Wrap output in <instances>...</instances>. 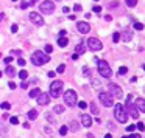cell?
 Listing matches in <instances>:
<instances>
[{
	"instance_id": "1",
	"label": "cell",
	"mask_w": 145,
	"mask_h": 138,
	"mask_svg": "<svg viewBox=\"0 0 145 138\" xmlns=\"http://www.w3.org/2000/svg\"><path fill=\"white\" fill-rule=\"evenodd\" d=\"M114 116L119 123L125 124L128 121V110L123 104H114Z\"/></svg>"
},
{
	"instance_id": "2",
	"label": "cell",
	"mask_w": 145,
	"mask_h": 138,
	"mask_svg": "<svg viewBox=\"0 0 145 138\" xmlns=\"http://www.w3.org/2000/svg\"><path fill=\"white\" fill-rule=\"evenodd\" d=\"M48 61H50V56H48L45 51H35V53L31 54V62H33L36 67L44 65V64H47Z\"/></svg>"
},
{
	"instance_id": "3",
	"label": "cell",
	"mask_w": 145,
	"mask_h": 138,
	"mask_svg": "<svg viewBox=\"0 0 145 138\" xmlns=\"http://www.w3.org/2000/svg\"><path fill=\"white\" fill-rule=\"evenodd\" d=\"M125 107H126V110H128V113H130L131 118H134V120L139 118V109H137V106H136V102H133V96H131V95L126 96Z\"/></svg>"
},
{
	"instance_id": "4",
	"label": "cell",
	"mask_w": 145,
	"mask_h": 138,
	"mask_svg": "<svg viewBox=\"0 0 145 138\" xmlns=\"http://www.w3.org/2000/svg\"><path fill=\"white\" fill-rule=\"evenodd\" d=\"M62 85L64 82L56 79V81H53L52 84H50V96L52 98H59L61 96V92H62Z\"/></svg>"
},
{
	"instance_id": "5",
	"label": "cell",
	"mask_w": 145,
	"mask_h": 138,
	"mask_svg": "<svg viewBox=\"0 0 145 138\" xmlns=\"http://www.w3.org/2000/svg\"><path fill=\"white\" fill-rule=\"evenodd\" d=\"M64 102L67 104V106H70V107H73L75 104H78V95H76V92L75 90H67L66 93H64Z\"/></svg>"
},
{
	"instance_id": "6",
	"label": "cell",
	"mask_w": 145,
	"mask_h": 138,
	"mask_svg": "<svg viewBox=\"0 0 145 138\" xmlns=\"http://www.w3.org/2000/svg\"><path fill=\"white\" fill-rule=\"evenodd\" d=\"M97 70H98L100 76L103 78H111V74H112V72H111V67L106 61H98V64H97Z\"/></svg>"
},
{
	"instance_id": "7",
	"label": "cell",
	"mask_w": 145,
	"mask_h": 138,
	"mask_svg": "<svg viewBox=\"0 0 145 138\" xmlns=\"http://www.w3.org/2000/svg\"><path fill=\"white\" fill-rule=\"evenodd\" d=\"M112 93H109V92H100L98 93V99H100V102L103 104L105 107H111L114 104V99H112Z\"/></svg>"
},
{
	"instance_id": "8",
	"label": "cell",
	"mask_w": 145,
	"mask_h": 138,
	"mask_svg": "<svg viewBox=\"0 0 145 138\" xmlns=\"http://www.w3.org/2000/svg\"><path fill=\"white\" fill-rule=\"evenodd\" d=\"M87 48H91L92 51H98V50L103 48V44L100 42L97 37H91V39H87Z\"/></svg>"
},
{
	"instance_id": "9",
	"label": "cell",
	"mask_w": 145,
	"mask_h": 138,
	"mask_svg": "<svg viewBox=\"0 0 145 138\" xmlns=\"http://www.w3.org/2000/svg\"><path fill=\"white\" fill-rule=\"evenodd\" d=\"M39 9H41V12H44V14H50V12L55 11V3L50 2V0H45V2H42L39 5Z\"/></svg>"
},
{
	"instance_id": "10",
	"label": "cell",
	"mask_w": 145,
	"mask_h": 138,
	"mask_svg": "<svg viewBox=\"0 0 145 138\" xmlns=\"http://www.w3.org/2000/svg\"><path fill=\"white\" fill-rule=\"evenodd\" d=\"M30 22H31L33 25H36V27H41V25H44V19H42V16L41 14H37L36 11H33V12H30Z\"/></svg>"
},
{
	"instance_id": "11",
	"label": "cell",
	"mask_w": 145,
	"mask_h": 138,
	"mask_svg": "<svg viewBox=\"0 0 145 138\" xmlns=\"http://www.w3.org/2000/svg\"><path fill=\"white\" fill-rule=\"evenodd\" d=\"M108 87H109L111 93H112L114 96H116V98H119V99H120L122 96H123V93H122V89H120V87H119L117 84H114V82H111V84H109Z\"/></svg>"
},
{
	"instance_id": "12",
	"label": "cell",
	"mask_w": 145,
	"mask_h": 138,
	"mask_svg": "<svg viewBox=\"0 0 145 138\" xmlns=\"http://www.w3.org/2000/svg\"><path fill=\"white\" fill-rule=\"evenodd\" d=\"M76 30L81 33V34H87V33L91 31V27H89L87 22H78L76 23Z\"/></svg>"
},
{
	"instance_id": "13",
	"label": "cell",
	"mask_w": 145,
	"mask_h": 138,
	"mask_svg": "<svg viewBox=\"0 0 145 138\" xmlns=\"http://www.w3.org/2000/svg\"><path fill=\"white\" fill-rule=\"evenodd\" d=\"M36 99H37V104L45 106V104H48V101H50V95H48V93H41Z\"/></svg>"
},
{
	"instance_id": "14",
	"label": "cell",
	"mask_w": 145,
	"mask_h": 138,
	"mask_svg": "<svg viewBox=\"0 0 145 138\" xmlns=\"http://www.w3.org/2000/svg\"><path fill=\"white\" fill-rule=\"evenodd\" d=\"M81 123H83V126L84 127H91L92 126V123H94V120H92V116H89V115H81Z\"/></svg>"
},
{
	"instance_id": "15",
	"label": "cell",
	"mask_w": 145,
	"mask_h": 138,
	"mask_svg": "<svg viewBox=\"0 0 145 138\" xmlns=\"http://www.w3.org/2000/svg\"><path fill=\"white\" fill-rule=\"evenodd\" d=\"M86 48H87V44H86V42H80V44L75 47V53H76V54H83L84 51H86Z\"/></svg>"
},
{
	"instance_id": "16",
	"label": "cell",
	"mask_w": 145,
	"mask_h": 138,
	"mask_svg": "<svg viewBox=\"0 0 145 138\" xmlns=\"http://www.w3.org/2000/svg\"><path fill=\"white\" fill-rule=\"evenodd\" d=\"M134 102H136V106H137V109H139V110L145 113V99H144V98H137Z\"/></svg>"
},
{
	"instance_id": "17",
	"label": "cell",
	"mask_w": 145,
	"mask_h": 138,
	"mask_svg": "<svg viewBox=\"0 0 145 138\" xmlns=\"http://www.w3.org/2000/svg\"><path fill=\"white\" fill-rule=\"evenodd\" d=\"M78 127H80V124L76 123L75 120H72V121H70V124H69V129H70L72 132H76V130H78Z\"/></svg>"
},
{
	"instance_id": "18",
	"label": "cell",
	"mask_w": 145,
	"mask_h": 138,
	"mask_svg": "<svg viewBox=\"0 0 145 138\" xmlns=\"http://www.w3.org/2000/svg\"><path fill=\"white\" fill-rule=\"evenodd\" d=\"M67 44H69V40H67V37L66 36H64V37H59V39H58V45H59V47H67Z\"/></svg>"
},
{
	"instance_id": "19",
	"label": "cell",
	"mask_w": 145,
	"mask_h": 138,
	"mask_svg": "<svg viewBox=\"0 0 145 138\" xmlns=\"http://www.w3.org/2000/svg\"><path fill=\"white\" fill-rule=\"evenodd\" d=\"M41 93H42V92H41L39 89H33L31 92H30V98H37Z\"/></svg>"
},
{
	"instance_id": "20",
	"label": "cell",
	"mask_w": 145,
	"mask_h": 138,
	"mask_svg": "<svg viewBox=\"0 0 145 138\" xmlns=\"http://www.w3.org/2000/svg\"><path fill=\"white\" fill-rule=\"evenodd\" d=\"M28 118H30V120H36V118H37V110L31 109V110L28 112Z\"/></svg>"
},
{
	"instance_id": "21",
	"label": "cell",
	"mask_w": 145,
	"mask_h": 138,
	"mask_svg": "<svg viewBox=\"0 0 145 138\" xmlns=\"http://www.w3.org/2000/svg\"><path fill=\"white\" fill-rule=\"evenodd\" d=\"M6 74L12 78V76L16 74V68H14V67H6Z\"/></svg>"
},
{
	"instance_id": "22",
	"label": "cell",
	"mask_w": 145,
	"mask_h": 138,
	"mask_svg": "<svg viewBox=\"0 0 145 138\" xmlns=\"http://www.w3.org/2000/svg\"><path fill=\"white\" fill-rule=\"evenodd\" d=\"M19 78L20 79H27L28 78V72H27V70H20V72H19Z\"/></svg>"
},
{
	"instance_id": "23",
	"label": "cell",
	"mask_w": 145,
	"mask_h": 138,
	"mask_svg": "<svg viewBox=\"0 0 145 138\" xmlns=\"http://www.w3.org/2000/svg\"><path fill=\"white\" fill-rule=\"evenodd\" d=\"M125 3H126L130 8H134L136 5H137V0H125Z\"/></svg>"
},
{
	"instance_id": "24",
	"label": "cell",
	"mask_w": 145,
	"mask_h": 138,
	"mask_svg": "<svg viewBox=\"0 0 145 138\" xmlns=\"http://www.w3.org/2000/svg\"><path fill=\"white\" fill-rule=\"evenodd\" d=\"M67 130H69V127H67V126H61V127H59V135H66V133H67Z\"/></svg>"
},
{
	"instance_id": "25",
	"label": "cell",
	"mask_w": 145,
	"mask_h": 138,
	"mask_svg": "<svg viewBox=\"0 0 145 138\" xmlns=\"http://www.w3.org/2000/svg\"><path fill=\"white\" fill-rule=\"evenodd\" d=\"M91 110H92V113H98V107H97L95 102H91Z\"/></svg>"
},
{
	"instance_id": "26",
	"label": "cell",
	"mask_w": 145,
	"mask_h": 138,
	"mask_svg": "<svg viewBox=\"0 0 145 138\" xmlns=\"http://www.w3.org/2000/svg\"><path fill=\"white\" fill-rule=\"evenodd\" d=\"M134 28L137 31H140V30H144V23H140V22H134Z\"/></svg>"
},
{
	"instance_id": "27",
	"label": "cell",
	"mask_w": 145,
	"mask_h": 138,
	"mask_svg": "<svg viewBox=\"0 0 145 138\" xmlns=\"http://www.w3.org/2000/svg\"><path fill=\"white\" fill-rule=\"evenodd\" d=\"M66 72V65L61 64V65H58V68H56V73H64Z\"/></svg>"
},
{
	"instance_id": "28",
	"label": "cell",
	"mask_w": 145,
	"mask_h": 138,
	"mask_svg": "<svg viewBox=\"0 0 145 138\" xmlns=\"http://www.w3.org/2000/svg\"><path fill=\"white\" fill-rule=\"evenodd\" d=\"M53 110L56 112V113H62V112H64V107H62V106H55Z\"/></svg>"
},
{
	"instance_id": "29",
	"label": "cell",
	"mask_w": 145,
	"mask_h": 138,
	"mask_svg": "<svg viewBox=\"0 0 145 138\" xmlns=\"http://www.w3.org/2000/svg\"><path fill=\"white\" fill-rule=\"evenodd\" d=\"M0 106H2V109H3V110H8V109H11V104L10 102H2V104H0Z\"/></svg>"
},
{
	"instance_id": "30",
	"label": "cell",
	"mask_w": 145,
	"mask_h": 138,
	"mask_svg": "<svg viewBox=\"0 0 145 138\" xmlns=\"http://www.w3.org/2000/svg\"><path fill=\"white\" fill-rule=\"evenodd\" d=\"M112 40H114V42H119V40H120V33H114V34H112Z\"/></svg>"
},
{
	"instance_id": "31",
	"label": "cell",
	"mask_w": 145,
	"mask_h": 138,
	"mask_svg": "<svg viewBox=\"0 0 145 138\" xmlns=\"http://www.w3.org/2000/svg\"><path fill=\"white\" fill-rule=\"evenodd\" d=\"M30 5H31V3H28V2H25V0H24V2H20V8H22V9H27V8H28Z\"/></svg>"
},
{
	"instance_id": "32",
	"label": "cell",
	"mask_w": 145,
	"mask_h": 138,
	"mask_svg": "<svg viewBox=\"0 0 145 138\" xmlns=\"http://www.w3.org/2000/svg\"><path fill=\"white\" fill-rule=\"evenodd\" d=\"M126 72H128V67H120L119 68V74H126Z\"/></svg>"
},
{
	"instance_id": "33",
	"label": "cell",
	"mask_w": 145,
	"mask_h": 138,
	"mask_svg": "<svg viewBox=\"0 0 145 138\" xmlns=\"http://www.w3.org/2000/svg\"><path fill=\"white\" fill-rule=\"evenodd\" d=\"M92 11H94V12H97V14H100V12H101V6H98V5H95V6H94V8H92Z\"/></svg>"
},
{
	"instance_id": "34",
	"label": "cell",
	"mask_w": 145,
	"mask_h": 138,
	"mask_svg": "<svg viewBox=\"0 0 145 138\" xmlns=\"http://www.w3.org/2000/svg\"><path fill=\"white\" fill-rule=\"evenodd\" d=\"M10 121H11V124H19L17 116H11V118H10Z\"/></svg>"
},
{
	"instance_id": "35",
	"label": "cell",
	"mask_w": 145,
	"mask_h": 138,
	"mask_svg": "<svg viewBox=\"0 0 145 138\" xmlns=\"http://www.w3.org/2000/svg\"><path fill=\"white\" fill-rule=\"evenodd\" d=\"M3 62H5L6 65H8V64H11V62H12V56H8V57H5V59H3Z\"/></svg>"
},
{
	"instance_id": "36",
	"label": "cell",
	"mask_w": 145,
	"mask_h": 138,
	"mask_svg": "<svg viewBox=\"0 0 145 138\" xmlns=\"http://www.w3.org/2000/svg\"><path fill=\"white\" fill-rule=\"evenodd\" d=\"M78 106H80V109H86V107H87V102H86V101H80Z\"/></svg>"
},
{
	"instance_id": "37",
	"label": "cell",
	"mask_w": 145,
	"mask_h": 138,
	"mask_svg": "<svg viewBox=\"0 0 145 138\" xmlns=\"http://www.w3.org/2000/svg\"><path fill=\"white\" fill-rule=\"evenodd\" d=\"M137 129H139L140 132H144L145 130V124L144 123H137Z\"/></svg>"
},
{
	"instance_id": "38",
	"label": "cell",
	"mask_w": 145,
	"mask_h": 138,
	"mask_svg": "<svg viewBox=\"0 0 145 138\" xmlns=\"http://www.w3.org/2000/svg\"><path fill=\"white\" fill-rule=\"evenodd\" d=\"M52 51H53V47H52V45H50V44L45 45V53H52Z\"/></svg>"
},
{
	"instance_id": "39",
	"label": "cell",
	"mask_w": 145,
	"mask_h": 138,
	"mask_svg": "<svg viewBox=\"0 0 145 138\" xmlns=\"http://www.w3.org/2000/svg\"><path fill=\"white\" fill-rule=\"evenodd\" d=\"M130 39H131V33H126V34H123V40H125V42H128Z\"/></svg>"
},
{
	"instance_id": "40",
	"label": "cell",
	"mask_w": 145,
	"mask_h": 138,
	"mask_svg": "<svg viewBox=\"0 0 145 138\" xmlns=\"http://www.w3.org/2000/svg\"><path fill=\"white\" fill-rule=\"evenodd\" d=\"M83 74H84V76H91V70H89V68H83Z\"/></svg>"
},
{
	"instance_id": "41",
	"label": "cell",
	"mask_w": 145,
	"mask_h": 138,
	"mask_svg": "<svg viewBox=\"0 0 145 138\" xmlns=\"http://www.w3.org/2000/svg\"><path fill=\"white\" fill-rule=\"evenodd\" d=\"M73 11L75 12H80V11H81V5H75L73 6Z\"/></svg>"
},
{
	"instance_id": "42",
	"label": "cell",
	"mask_w": 145,
	"mask_h": 138,
	"mask_svg": "<svg viewBox=\"0 0 145 138\" xmlns=\"http://www.w3.org/2000/svg\"><path fill=\"white\" fill-rule=\"evenodd\" d=\"M17 64H19L20 67H24V65H25V59H22V57H19V61H17Z\"/></svg>"
},
{
	"instance_id": "43",
	"label": "cell",
	"mask_w": 145,
	"mask_h": 138,
	"mask_svg": "<svg viewBox=\"0 0 145 138\" xmlns=\"http://www.w3.org/2000/svg\"><path fill=\"white\" fill-rule=\"evenodd\" d=\"M11 33H17V25H11Z\"/></svg>"
},
{
	"instance_id": "44",
	"label": "cell",
	"mask_w": 145,
	"mask_h": 138,
	"mask_svg": "<svg viewBox=\"0 0 145 138\" xmlns=\"http://www.w3.org/2000/svg\"><path fill=\"white\" fill-rule=\"evenodd\" d=\"M134 129H137V126H133V124H131V126H128V129H126V130H128V132H133Z\"/></svg>"
},
{
	"instance_id": "45",
	"label": "cell",
	"mask_w": 145,
	"mask_h": 138,
	"mask_svg": "<svg viewBox=\"0 0 145 138\" xmlns=\"http://www.w3.org/2000/svg\"><path fill=\"white\" fill-rule=\"evenodd\" d=\"M123 138H140L139 133H133V135H130V137H123Z\"/></svg>"
},
{
	"instance_id": "46",
	"label": "cell",
	"mask_w": 145,
	"mask_h": 138,
	"mask_svg": "<svg viewBox=\"0 0 145 138\" xmlns=\"http://www.w3.org/2000/svg\"><path fill=\"white\" fill-rule=\"evenodd\" d=\"M8 85H10V89H12V90H14L16 87H17V85H16V84H14L12 81H10V82H8Z\"/></svg>"
},
{
	"instance_id": "47",
	"label": "cell",
	"mask_w": 145,
	"mask_h": 138,
	"mask_svg": "<svg viewBox=\"0 0 145 138\" xmlns=\"http://www.w3.org/2000/svg\"><path fill=\"white\" fill-rule=\"evenodd\" d=\"M20 87H22V89H27V87H28V82H27V81H24L22 84H20Z\"/></svg>"
},
{
	"instance_id": "48",
	"label": "cell",
	"mask_w": 145,
	"mask_h": 138,
	"mask_svg": "<svg viewBox=\"0 0 145 138\" xmlns=\"http://www.w3.org/2000/svg\"><path fill=\"white\" fill-rule=\"evenodd\" d=\"M56 76V72H48V78H55Z\"/></svg>"
},
{
	"instance_id": "49",
	"label": "cell",
	"mask_w": 145,
	"mask_h": 138,
	"mask_svg": "<svg viewBox=\"0 0 145 138\" xmlns=\"http://www.w3.org/2000/svg\"><path fill=\"white\" fill-rule=\"evenodd\" d=\"M64 36H66V30H61L59 31V37H64Z\"/></svg>"
},
{
	"instance_id": "50",
	"label": "cell",
	"mask_w": 145,
	"mask_h": 138,
	"mask_svg": "<svg viewBox=\"0 0 145 138\" xmlns=\"http://www.w3.org/2000/svg\"><path fill=\"white\" fill-rule=\"evenodd\" d=\"M11 54H22L20 50H14V51H11Z\"/></svg>"
},
{
	"instance_id": "51",
	"label": "cell",
	"mask_w": 145,
	"mask_h": 138,
	"mask_svg": "<svg viewBox=\"0 0 145 138\" xmlns=\"http://www.w3.org/2000/svg\"><path fill=\"white\" fill-rule=\"evenodd\" d=\"M78 56H80V54H76V53H73V54H72V59H73V61H76V59H78Z\"/></svg>"
},
{
	"instance_id": "52",
	"label": "cell",
	"mask_w": 145,
	"mask_h": 138,
	"mask_svg": "<svg viewBox=\"0 0 145 138\" xmlns=\"http://www.w3.org/2000/svg\"><path fill=\"white\" fill-rule=\"evenodd\" d=\"M105 138H112V135H111V133H106V135H105Z\"/></svg>"
},
{
	"instance_id": "53",
	"label": "cell",
	"mask_w": 145,
	"mask_h": 138,
	"mask_svg": "<svg viewBox=\"0 0 145 138\" xmlns=\"http://www.w3.org/2000/svg\"><path fill=\"white\" fill-rule=\"evenodd\" d=\"M36 2H37V0H31V2H30V3H31V5H35Z\"/></svg>"
},
{
	"instance_id": "54",
	"label": "cell",
	"mask_w": 145,
	"mask_h": 138,
	"mask_svg": "<svg viewBox=\"0 0 145 138\" xmlns=\"http://www.w3.org/2000/svg\"><path fill=\"white\" fill-rule=\"evenodd\" d=\"M144 70H145V65H144Z\"/></svg>"
},
{
	"instance_id": "55",
	"label": "cell",
	"mask_w": 145,
	"mask_h": 138,
	"mask_svg": "<svg viewBox=\"0 0 145 138\" xmlns=\"http://www.w3.org/2000/svg\"><path fill=\"white\" fill-rule=\"evenodd\" d=\"M12 2H16V0H12Z\"/></svg>"
},
{
	"instance_id": "56",
	"label": "cell",
	"mask_w": 145,
	"mask_h": 138,
	"mask_svg": "<svg viewBox=\"0 0 145 138\" xmlns=\"http://www.w3.org/2000/svg\"><path fill=\"white\" fill-rule=\"evenodd\" d=\"M95 2H97V0H95Z\"/></svg>"
}]
</instances>
